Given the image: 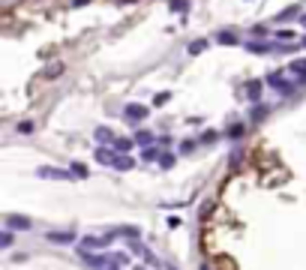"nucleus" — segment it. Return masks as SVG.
Returning <instances> with one entry per match:
<instances>
[{
	"mask_svg": "<svg viewBox=\"0 0 306 270\" xmlns=\"http://www.w3.org/2000/svg\"><path fill=\"white\" fill-rule=\"evenodd\" d=\"M39 177H45V180H69L72 177V171H63V168H54V165H42L39 171H36Z\"/></svg>",
	"mask_w": 306,
	"mask_h": 270,
	"instance_id": "1",
	"label": "nucleus"
},
{
	"mask_svg": "<svg viewBox=\"0 0 306 270\" xmlns=\"http://www.w3.org/2000/svg\"><path fill=\"white\" fill-rule=\"evenodd\" d=\"M6 228H9V231H30V219H27V216L9 213V216H6Z\"/></svg>",
	"mask_w": 306,
	"mask_h": 270,
	"instance_id": "2",
	"label": "nucleus"
},
{
	"mask_svg": "<svg viewBox=\"0 0 306 270\" xmlns=\"http://www.w3.org/2000/svg\"><path fill=\"white\" fill-rule=\"evenodd\" d=\"M123 114H126V120H144V117H147V108L138 105V102H129L123 108Z\"/></svg>",
	"mask_w": 306,
	"mask_h": 270,
	"instance_id": "3",
	"label": "nucleus"
},
{
	"mask_svg": "<svg viewBox=\"0 0 306 270\" xmlns=\"http://www.w3.org/2000/svg\"><path fill=\"white\" fill-rule=\"evenodd\" d=\"M108 240H111V234H108V237H84L78 249H81V252H90V249H102Z\"/></svg>",
	"mask_w": 306,
	"mask_h": 270,
	"instance_id": "4",
	"label": "nucleus"
},
{
	"mask_svg": "<svg viewBox=\"0 0 306 270\" xmlns=\"http://www.w3.org/2000/svg\"><path fill=\"white\" fill-rule=\"evenodd\" d=\"M267 84H270V87H276L279 93H291V90H294V87H291V81H285L282 75H270V78H267Z\"/></svg>",
	"mask_w": 306,
	"mask_h": 270,
	"instance_id": "5",
	"label": "nucleus"
},
{
	"mask_svg": "<svg viewBox=\"0 0 306 270\" xmlns=\"http://www.w3.org/2000/svg\"><path fill=\"white\" fill-rule=\"evenodd\" d=\"M45 237L51 243H72V240H75V234H72V231H48Z\"/></svg>",
	"mask_w": 306,
	"mask_h": 270,
	"instance_id": "6",
	"label": "nucleus"
},
{
	"mask_svg": "<svg viewBox=\"0 0 306 270\" xmlns=\"http://www.w3.org/2000/svg\"><path fill=\"white\" fill-rule=\"evenodd\" d=\"M129 249H132V255H141V258H144V261H150V264H153V261H156V258H153V252H150V249H147V246H144V243H138V240H135V243H132V246H129Z\"/></svg>",
	"mask_w": 306,
	"mask_h": 270,
	"instance_id": "7",
	"label": "nucleus"
},
{
	"mask_svg": "<svg viewBox=\"0 0 306 270\" xmlns=\"http://www.w3.org/2000/svg\"><path fill=\"white\" fill-rule=\"evenodd\" d=\"M96 162H102V165H114L117 156L108 150V147H96Z\"/></svg>",
	"mask_w": 306,
	"mask_h": 270,
	"instance_id": "8",
	"label": "nucleus"
},
{
	"mask_svg": "<svg viewBox=\"0 0 306 270\" xmlns=\"http://www.w3.org/2000/svg\"><path fill=\"white\" fill-rule=\"evenodd\" d=\"M93 135H96V141H102V144H114V141H117V138L111 135V129H108V126H96V132H93Z\"/></svg>",
	"mask_w": 306,
	"mask_h": 270,
	"instance_id": "9",
	"label": "nucleus"
},
{
	"mask_svg": "<svg viewBox=\"0 0 306 270\" xmlns=\"http://www.w3.org/2000/svg\"><path fill=\"white\" fill-rule=\"evenodd\" d=\"M288 69H291L300 81H306V60H291V63H288Z\"/></svg>",
	"mask_w": 306,
	"mask_h": 270,
	"instance_id": "10",
	"label": "nucleus"
},
{
	"mask_svg": "<svg viewBox=\"0 0 306 270\" xmlns=\"http://www.w3.org/2000/svg\"><path fill=\"white\" fill-rule=\"evenodd\" d=\"M216 42L219 45H237V36H234L231 30H222V33H216Z\"/></svg>",
	"mask_w": 306,
	"mask_h": 270,
	"instance_id": "11",
	"label": "nucleus"
},
{
	"mask_svg": "<svg viewBox=\"0 0 306 270\" xmlns=\"http://www.w3.org/2000/svg\"><path fill=\"white\" fill-rule=\"evenodd\" d=\"M246 96H249L252 102H258V96H261V81H249V84H246Z\"/></svg>",
	"mask_w": 306,
	"mask_h": 270,
	"instance_id": "12",
	"label": "nucleus"
},
{
	"mask_svg": "<svg viewBox=\"0 0 306 270\" xmlns=\"http://www.w3.org/2000/svg\"><path fill=\"white\" fill-rule=\"evenodd\" d=\"M135 165V162L129 159V156H126V153H117V162H114V168H120V171H129Z\"/></svg>",
	"mask_w": 306,
	"mask_h": 270,
	"instance_id": "13",
	"label": "nucleus"
},
{
	"mask_svg": "<svg viewBox=\"0 0 306 270\" xmlns=\"http://www.w3.org/2000/svg\"><path fill=\"white\" fill-rule=\"evenodd\" d=\"M114 150H117V153H129V150H132V138H117V141H114Z\"/></svg>",
	"mask_w": 306,
	"mask_h": 270,
	"instance_id": "14",
	"label": "nucleus"
},
{
	"mask_svg": "<svg viewBox=\"0 0 306 270\" xmlns=\"http://www.w3.org/2000/svg\"><path fill=\"white\" fill-rule=\"evenodd\" d=\"M297 12H300L297 6H288V9H282L276 18H279V21H291V18H297Z\"/></svg>",
	"mask_w": 306,
	"mask_h": 270,
	"instance_id": "15",
	"label": "nucleus"
},
{
	"mask_svg": "<svg viewBox=\"0 0 306 270\" xmlns=\"http://www.w3.org/2000/svg\"><path fill=\"white\" fill-rule=\"evenodd\" d=\"M117 234H123V237H132V240H138V234H141V231H138L135 225H123V228H117Z\"/></svg>",
	"mask_w": 306,
	"mask_h": 270,
	"instance_id": "16",
	"label": "nucleus"
},
{
	"mask_svg": "<svg viewBox=\"0 0 306 270\" xmlns=\"http://www.w3.org/2000/svg\"><path fill=\"white\" fill-rule=\"evenodd\" d=\"M135 141H138V144H147V147H153V132H144V129H141V132H135Z\"/></svg>",
	"mask_w": 306,
	"mask_h": 270,
	"instance_id": "17",
	"label": "nucleus"
},
{
	"mask_svg": "<svg viewBox=\"0 0 306 270\" xmlns=\"http://www.w3.org/2000/svg\"><path fill=\"white\" fill-rule=\"evenodd\" d=\"M159 156H162V153H159L156 147H144V150H141V159H144V162H153V159H159Z\"/></svg>",
	"mask_w": 306,
	"mask_h": 270,
	"instance_id": "18",
	"label": "nucleus"
},
{
	"mask_svg": "<svg viewBox=\"0 0 306 270\" xmlns=\"http://www.w3.org/2000/svg\"><path fill=\"white\" fill-rule=\"evenodd\" d=\"M69 171H72V177H87V165H81V162H72Z\"/></svg>",
	"mask_w": 306,
	"mask_h": 270,
	"instance_id": "19",
	"label": "nucleus"
},
{
	"mask_svg": "<svg viewBox=\"0 0 306 270\" xmlns=\"http://www.w3.org/2000/svg\"><path fill=\"white\" fill-rule=\"evenodd\" d=\"M267 117V108L264 105H255V108H252V120H264Z\"/></svg>",
	"mask_w": 306,
	"mask_h": 270,
	"instance_id": "20",
	"label": "nucleus"
},
{
	"mask_svg": "<svg viewBox=\"0 0 306 270\" xmlns=\"http://www.w3.org/2000/svg\"><path fill=\"white\" fill-rule=\"evenodd\" d=\"M204 48H207V42H204V39H198V42H192V45H189V54H201Z\"/></svg>",
	"mask_w": 306,
	"mask_h": 270,
	"instance_id": "21",
	"label": "nucleus"
},
{
	"mask_svg": "<svg viewBox=\"0 0 306 270\" xmlns=\"http://www.w3.org/2000/svg\"><path fill=\"white\" fill-rule=\"evenodd\" d=\"M60 72H63V63H54V66H51V69L45 72V78H57Z\"/></svg>",
	"mask_w": 306,
	"mask_h": 270,
	"instance_id": "22",
	"label": "nucleus"
},
{
	"mask_svg": "<svg viewBox=\"0 0 306 270\" xmlns=\"http://www.w3.org/2000/svg\"><path fill=\"white\" fill-rule=\"evenodd\" d=\"M159 165H162V168H171V165H174V156H171V153H162V156H159Z\"/></svg>",
	"mask_w": 306,
	"mask_h": 270,
	"instance_id": "23",
	"label": "nucleus"
},
{
	"mask_svg": "<svg viewBox=\"0 0 306 270\" xmlns=\"http://www.w3.org/2000/svg\"><path fill=\"white\" fill-rule=\"evenodd\" d=\"M249 51L261 54V51H270V45H267V42H249Z\"/></svg>",
	"mask_w": 306,
	"mask_h": 270,
	"instance_id": "24",
	"label": "nucleus"
},
{
	"mask_svg": "<svg viewBox=\"0 0 306 270\" xmlns=\"http://www.w3.org/2000/svg\"><path fill=\"white\" fill-rule=\"evenodd\" d=\"M18 132H21V135H30V132H33V123H30V120H21V123H18Z\"/></svg>",
	"mask_w": 306,
	"mask_h": 270,
	"instance_id": "25",
	"label": "nucleus"
},
{
	"mask_svg": "<svg viewBox=\"0 0 306 270\" xmlns=\"http://www.w3.org/2000/svg\"><path fill=\"white\" fill-rule=\"evenodd\" d=\"M186 6H189V3H186V0H171V9H174V12H183Z\"/></svg>",
	"mask_w": 306,
	"mask_h": 270,
	"instance_id": "26",
	"label": "nucleus"
},
{
	"mask_svg": "<svg viewBox=\"0 0 306 270\" xmlns=\"http://www.w3.org/2000/svg\"><path fill=\"white\" fill-rule=\"evenodd\" d=\"M243 132H246V129H243V126H240V123H237V126H231V129H228V135H231V138H240Z\"/></svg>",
	"mask_w": 306,
	"mask_h": 270,
	"instance_id": "27",
	"label": "nucleus"
},
{
	"mask_svg": "<svg viewBox=\"0 0 306 270\" xmlns=\"http://www.w3.org/2000/svg\"><path fill=\"white\" fill-rule=\"evenodd\" d=\"M0 243H3V246H12V231H9V228L3 231V237H0Z\"/></svg>",
	"mask_w": 306,
	"mask_h": 270,
	"instance_id": "28",
	"label": "nucleus"
},
{
	"mask_svg": "<svg viewBox=\"0 0 306 270\" xmlns=\"http://www.w3.org/2000/svg\"><path fill=\"white\" fill-rule=\"evenodd\" d=\"M180 150H183V153H192V150H195V141H183V144H180Z\"/></svg>",
	"mask_w": 306,
	"mask_h": 270,
	"instance_id": "29",
	"label": "nucleus"
},
{
	"mask_svg": "<svg viewBox=\"0 0 306 270\" xmlns=\"http://www.w3.org/2000/svg\"><path fill=\"white\" fill-rule=\"evenodd\" d=\"M276 36H279V39H294V33H291V30H279Z\"/></svg>",
	"mask_w": 306,
	"mask_h": 270,
	"instance_id": "30",
	"label": "nucleus"
},
{
	"mask_svg": "<svg viewBox=\"0 0 306 270\" xmlns=\"http://www.w3.org/2000/svg\"><path fill=\"white\" fill-rule=\"evenodd\" d=\"M252 33H255V36H264V33H267V27H264V24H255V27H252Z\"/></svg>",
	"mask_w": 306,
	"mask_h": 270,
	"instance_id": "31",
	"label": "nucleus"
},
{
	"mask_svg": "<svg viewBox=\"0 0 306 270\" xmlns=\"http://www.w3.org/2000/svg\"><path fill=\"white\" fill-rule=\"evenodd\" d=\"M168 102V93H156V105H165Z\"/></svg>",
	"mask_w": 306,
	"mask_h": 270,
	"instance_id": "32",
	"label": "nucleus"
},
{
	"mask_svg": "<svg viewBox=\"0 0 306 270\" xmlns=\"http://www.w3.org/2000/svg\"><path fill=\"white\" fill-rule=\"evenodd\" d=\"M300 24H303V27H306V15H300Z\"/></svg>",
	"mask_w": 306,
	"mask_h": 270,
	"instance_id": "33",
	"label": "nucleus"
},
{
	"mask_svg": "<svg viewBox=\"0 0 306 270\" xmlns=\"http://www.w3.org/2000/svg\"><path fill=\"white\" fill-rule=\"evenodd\" d=\"M198 270H210V267H198Z\"/></svg>",
	"mask_w": 306,
	"mask_h": 270,
	"instance_id": "34",
	"label": "nucleus"
},
{
	"mask_svg": "<svg viewBox=\"0 0 306 270\" xmlns=\"http://www.w3.org/2000/svg\"><path fill=\"white\" fill-rule=\"evenodd\" d=\"M108 270H114V267H108Z\"/></svg>",
	"mask_w": 306,
	"mask_h": 270,
	"instance_id": "35",
	"label": "nucleus"
},
{
	"mask_svg": "<svg viewBox=\"0 0 306 270\" xmlns=\"http://www.w3.org/2000/svg\"><path fill=\"white\" fill-rule=\"evenodd\" d=\"M303 45H306V39H303Z\"/></svg>",
	"mask_w": 306,
	"mask_h": 270,
	"instance_id": "36",
	"label": "nucleus"
},
{
	"mask_svg": "<svg viewBox=\"0 0 306 270\" xmlns=\"http://www.w3.org/2000/svg\"><path fill=\"white\" fill-rule=\"evenodd\" d=\"M138 270H144V267H138Z\"/></svg>",
	"mask_w": 306,
	"mask_h": 270,
	"instance_id": "37",
	"label": "nucleus"
}]
</instances>
